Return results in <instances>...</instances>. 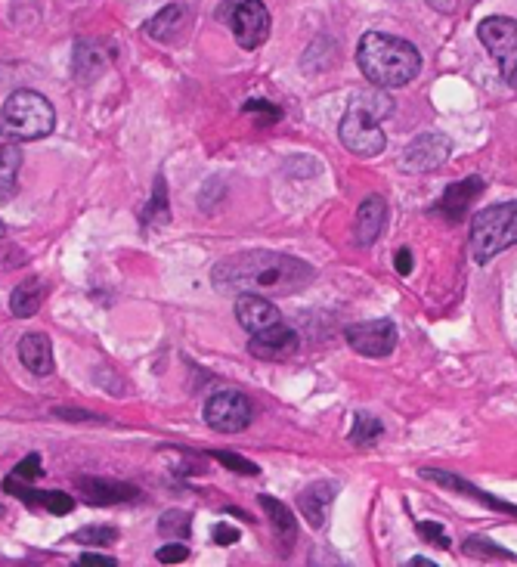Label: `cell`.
I'll return each mask as SVG.
<instances>
[{"instance_id": "1", "label": "cell", "mask_w": 517, "mask_h": 567, "mask_svg": "<svg viewBox=\"0 0 517 567\" xmlns=\"http://www.w3.org/2000/svg\"><path fill=\"white\" fill-rule=\"evenodd\" d=\"M316 279V270L292 255L282 251H267V248H251L239 251V255L223 258L211 270L214 289L223 295H267V298H282V295H298Z\"/></svg>"}, {"instance_id": "2", "label": "cell", "mask_w": 517, "mask_h": 567, "mask_svg": "<svg viewBox=\"0 0 517 567\" xmlns=\"http://www.w3.org/2000/svg\"><path fill=\"white\" fill-rule=\"evenodd\" d=\"M357 66L369 84L394 90L418 78V72H422V53L403 38L369 31L357 47Z\"/></svg>"}, {"instance_id": "3", "label": "cell", "mask_w": 517, "mask_h": 567, "mask_svg": "<svg viewBox=\"0 0 517 567\" xmlns=\"http://www.w3.org/2000/svg\"><path fill=\"white\" fill-rule=\"evenodd\" d=\"M397 103L394 97H387L384 87L381 90H360L350 97V106L341 118V128H338V137L341 143L353 152V155H363V159H372L378 155L387 140H384V131H381V121L387 115H394Z\"/></svg>"}, {"instance_id": "4", "label": "cell", "mask_w": 517, "mask_h": 567, "mask_svg": "<svg viewBox=\"0 0 517 567\" xmlns=\"http://www.w3.org/2000/svg\"><path fill=\"white\" fill-rule=\"evenodd\" d=\"M56 128V109L38 90H13L0 109V137L10 143L44 140Z\"/></svg>"}, {"instance_id": "5", "label": "cell", "mask_w": 517, "mask_h": 567, "mask_svg": "<svg viewBox=\"0 0 517 567\" xmlns=\"http://www.w3.org/2000/svg\"><path fill=\"white\" fill-rule=\"evenodd\" d=\"M511 245H517V202L483 208L471 217V258L477 264H490Z\"/></svg>"}, {"instance_id": "6", "label": "cell", "mask_w": 517, "mask_h": 567, "mask_svg": "<svg viewBox=\"0 0 517 567\" xmlns=\"http://www.w3.org/2000/svg\"><path fill=\"white\" fill-rule=\"evenodd\" d=\"M477 38L490 56H496L505 84L517 90V19L508 16L483 19L477 25Z\"/></svg>"}, {"instance_id": "7", "label": "cell", "mask_w": 517, "mask_h": 567, "mask_svg": "<svg viewBox=\"0 0 517 567\" xmlns=\"http://www.w3.org/2000/svg\"><path fill=\"white\" fill-rule=\"evenodd\" d=\"M205 422L217 434H239L251 425V400L239 391H217L205 403Z\"/></svg>"}, {"instance_id": "8", "label": "cell", "mask_w": 517, "mask_h": 567, "mask_svg": "<svg viewBox=\"0 0 517 567\" xmlns=\"http://www.w3.org/2000/svg\"><path fill=\"white\" fill-rule=\"evenodd\" d=\"M226 19L233 25V35H236L239 47H245V50H257L270 38L273 25H270V13L264 7V0H236Z\"/></svg>"}, {"instance_id": "9", "label": "cell", "mask_w": 517, "mask_h": 567, "mask_svg": "<svg viewBox=\"0 0 517 567\" xmlns=\"http://www.w3.org/2000/svg\"><path fill=\"white\" fill-rule=\"evenodd\" d=\"M347 344L363 357H387L397 348V326L394 320H369V323H353L344 329Z\"/></svg>"}, {"instance_id": "10", "label": "cell", "mask_w": 517, "mask_h": 567, "mask_svg": "<svg viewBox=\"0 0 517 567\" xmlns=\"http://www.w3.org/2000/svg\"><path fill=\"white\" fill-rule=\"evenodd\" d=\"M298 348H301L298 332L288 329L285 323L257 332L248 341V354L257 357V360H264V363H285V360H292L298 354Z\"/></svg>"}, {"instance_id": "11", "label": "cell", "mask_w": 517, "mask_h": 567, "mask_svg": "<svg viewBox=\"0 0 517 567\" xmlns=\"http://www.w3.org/2000/svg\"><path fill=\"white\" fill-rule=\"evenodd\" d=\"M115 59V44L109 41H78L72 50V75L81 84H93L106 75Z\"/></svg>"}, {"instance_id": "12", "label": "cell", "mask_w": 517, "mask_h": 567, "mask_svg": "<svg viewBox=\"0 0 517 567\" xmlns=\"http://www.w3.org/2000/svg\"><path fill=\"white\" fill-rule=\"evenodd\" d=\"M449 159V140L443 134H422L415 137L403 152V168L409 174H431Z\"/></svg>"}, {"instance_id": "13", "label": "cell", "mask_w": 517, "mask_h": 567, "mask_svg": "<svg viewBox=\"0 0 517 567\" xmlns=\"http://www.w3.org/2000/svg\"><path fill=\"white\" fill-rule=\"evenodd\" d=\"M483 193V180L480 177H465L459 183H452L443 189V196L437 199V205H431V214L446 217L449 224H462L468 208L474 205V199Z\"/></svg>"}, {"instance_id": "14", "label": "cell", "mask_w": 517, "mask_h": 567, "mask_svg": "<svg viewBox=\"0 0 517 567\" xmlns=\"http://www.w3.org/2000/svg\"><path fill=\"white\" fill-rule=\"evenodd\" d=\"M236 320L248 335H257L282 323V313L267 295H236Z\"/></svg>"}, {"instance_id": "15", "label": "cell", "mask_w": 517, "mask_h": 567, "mask_svg": "<svg viewBox=\"0 0 517 567\" xmlns=\"http://www.w3.org/2000/svg\"><path fill=\"white\" fill-rule=\"evenodd\" d=\"M4 490L13 493V496H19L25 506L35 509V512H50L56 518L75 512V499L69 493H62V490H31V487H19L13 478L4 481Z\"/></svg>"}, {"instance_id": "16", "label": "cell", "mask_w": 517, "mask_h": 567, "mask_svg": "<svg viewBox=\"0 0 517 567\" xmlns=\"http://www.w3.org/2000/svg\"><path fill=\"white\" fill-rule=\"evenodd\" d=\"M335 496H338V484H332V481L310 484V487H304V490L298 493V512L307 518V524H310L313 530H319L322 524H326Z\"/></svg>"}, {"instance_id": "17", "label": "cell", "mask_w": 517, "mask_h": 567, "mask_svg": "<svg viewBox=\"0 0 517 567\" xmlns=\"http://www.w3.org/2000/svg\"><path fill=\"white\" fill-rule=\"evenodd\" d=\"M422 478H425V481H434V484H440V487H446V490H456V493H462V496H471V499L483 502V506L499 509V512H505V515H517V506H511V502H505V499H499V496H493V493H483V490L474 487L471 481H462L459 475H452V471L422 468Z\"/></svg>"}, {"instance_id": "18", "label": "cell", "mask_w": 517, "mask_h": 567, "mask_svg": "<svg viewBox=\"0 0 517 567\" xmlns=\"http://www.w3.org/2000/svg\"><path fill=\"white\" fill-rule=\"evenodd\" d=\"M384 224H387V202L381 196H369L363 199L357 220H353V239H357L360 248H369L378 242Z\"/></svg>"}, {"instance_id": "19", "label": "cell", "mask_w": 517, "mask_h": 567, "mask_svg": "<svg viewBox=\"0 0 517 567\" xmlns=\"http://www.w3.org/2000/svg\"><path fill=\"white\" fill-rule=\"evenodd\" d=\"M78 487L90 506H115V502L140 499V490L134 484H118V481H106V478H81Z\"/></svg>"}, {"instance_id": "20", "label": "cell", "mask_w": 517, "mask_h": 567, "mask_svg": "<svg viewBox=\"0 0 517 567\" xmlns=\"http://www.w3.org/2000/svg\"><path fill=\"white\" fill-rule=\"evenodd\" d=\"M19 360L31 375H50L53 372V341L44 332H28L19 341Z\"/></svg>"}, {"instance_id": "21", "label": "cell", "mask_w": 517, "mask_h": 567, "mask_svg": "<svg viewBox=\"0 0 517 567\" xmlns=\"http://www.w3.org/2000/svg\"><path fill=\"white\" fill-rule=\"evenodd\" d=\"M183 25H186V7L183 4H171L165 10H158L143 25V31H146L149 38H155V41H174L180 31H183Z\"/></svg>"}, {"instance_id": "22", "label": "cell", "mask_w": 517, "mask_h": 567, "mask_svg": "<svg viewBox=\"0 0 517 567\" xmlns=\"http://www.w3.org/2000/svg\"><path fill=\"white\" fill-rule=\"evenodd\" d=\"M41 304H44V282L38 276L19 282V286L13 289V295H10V310H13V317H19V320L35 317V313L41 310Z\"/></svg>"}, {"instance_id": "23", "label": "cell", "mask_w": 517, "mask_h": 567, "mask_svg": "<svg viewBox=\"0 0 517 567\" xmlns=\"http://www.w3.org/2000/svg\"><path fill=\"white\" fill-rule=\"evenodd\" d=\"M19 171H22V149L16 143L0 146V202H10L19 189Z\"/></svg>"}, {"instance_id": "24", "label": "cell", "mask_w": 517, "mask_h": 567, "mask_svg": "<svg viewBox=\"0 0 517 567\" xmlns=\"http://www.w3.org/2000/svg\"><path fill=\"white\" fill-rule=\"evenodd\" d=\"M257 502H261V509L270 515V524L276 530V537L282 543H295L298 540V518H295V512L288 509L285 502H279L276 496H261Z\"/></svg>"}, {"instance_id": "25", "label": "cell", "mask_w": 517, "mask_h": 567, "mask_svg": "<svg viewBox=\"0 0 517 567\" xmlns=\"http://www.w3.org/2000/svg\"><path fill=\"white\" fill-rule=\"evenodd\" d=\"M143 224L146 227H161L171 220V205H168V189H165V177H155V189H152V202H146L143 208Z\"/></svg>"}, {"instance_id": "26", "label": "cell", "mask_w": 517, "mask_h": 567, "mask_svg": "<svg viewBox=\"0 0 517 567\" xmlns=\"http://www.w3.org/2000/svg\"><path fill=\"white\" fill-rule=\"evenodd\" d=\"M381 434H384L381 419H375V416H369V413H357V416H353L350 440H353L357 447H375Z\"/></svg>"}, {"instance_id": "27", "label": "cell", "mask_w": 517, "mask_h": 567, "mask_svg": "<svg viewBox=\"0 0 517 567\" xmlns=\"http://www.w3.org/2000/svg\"><path fill=\"white\" fill-rule=\"evenodd\" d=\"M189 527H192V515L180 512V509L165 512V515H161V521H158V530L165 533V537H177V540L189 537Z\"/></svg>"}, {"instance_id": "28", "label": "cell", "mask_w": 517, "mask_h": 567, "mask_svg": "<svg viewBox=\"0 0 517 567\" xmlns=\"http://www.w3.org/2000/svg\"><path fill=\"white\" fill-rule=\"evenodd\" d=\"M72 540L81 543V546H112V543L118 540V530L109 527V524H100V527H81Z\"/></svg>"}, {"instance_id": "29", "label": "cell", "mask_w": 517, "mask_h": 567, "mask_svg": "<svg viewBox=\"0 0 517 567\" xmlns=\"http://www.w3.org/2000/svg\"><path fill=\"white\" fill-rule=\"evenodd\" d=\"M465 555H471V558H505V561L514 558L508 549H502V546H496L490 540H483V537H468L465 540Z\"/></svg>"}, {"instance_id": "30", "label": "cell", "mask_w": 517, "mask_h": 567, "mask_svg": "<svg viewBox=\"0 0 517 567\" xmlns=\"http://www.w3.org/2000/svg\"><path fill=\"white\" fill-rule=\"evenodd\" d=\"M211 459H217L220 465H226V468H233V471H239V475H257V468L254 462H248V459H242V456H236V453H226V450H211L208 453Z\"/></svg>"}, {"instance_id": "31", "label": "cell", "mask_w": 517, "mask_h": 567, "mask_svg": "<svg viewBox=\"0 0 517 567\" xmlns=\"http://www.w3.org/2000/svg\"><path fill=\"white\" fill-rule=\"evenodd\" d=\"M44 475V465H41V456L38 453H28L16 468H13V478H22V481H35Z\"/></svg>"}, {"instance_id": "32", "label": "cell", "mask_w": 517, "mask_h": 567, "mask_svg": "<svg viewBox=\"0 0 517 567\" xmlns=\"http://www.w3.org/2000/svg\"><path fill=\"white\" fill-rule=\"evenodd\" d=\"M418 537H425L437 549H449V537H446L443 524H437V521H422V524H418Z\"/></svg>"}, {"instance_id": "33", "label": "cell", "mask_w": 517, "mask_h": 567, "mask_svg": "<svg viewBox=\"0 0 517 567\" xmlns=\"http://www.w3.org/2000/svg\"><path fill=\"white\" fill-rule=\"evenodd\" d=\"M155 558H158L161 564H180V561L189 558V546H186V543H168V546H161V549L155 552Z\"/></svg>"}, {"instance_id": "34", "label": "cell", "mask_w": 517, "mask_h": 567, "mask_svg": "<svg viewBox=\"0 0 517 567\" xmlns=\"http://www.w3.org/2000/svg\"><path fill=\"white\" fill-rule=\"evenodd\" d=\"M428 4H431L437 13H443V16H456V13L471 10L477 0H428Z\"/></svg>"}, {"instance_id": "35", "label": "cell", "mask_w": 517, "mask_h": 567, "mask_svg": "<svg viewBox=\"0 0 517 567\" xmlns=\"http://www.w3.org/2000/svg\"><path fill=\"white\" fill-rule=\"evenodd\" d=\"M242 112H245V115H251V112H261V115H267L270 121H279V118H282V109H279V106H273V103H267V100H251V103H245V106H242Z\"/></svg>"}, {"instance_id": "36", "label": "cell", "mask_w": 517, "mask_h": 567, "mask_svg": "<svg viewBox=\"0 0 517 567\" xmlns=\"http://www.w3.org/2000/svg\"><path fill=\"white\" fill-rule=\"evenodd\" d=\"M78 564H81V567H118L115 558L100 555V552H84V555L78 558Z\"/></svg>"}, {"instance_id": "37", "label": "cell", "mask_w": 517, "mask_h": 567, "mask_svg": "<svg viewBox=\"0 0 517 567\" xmlns=\"http://www.w3.org/2000/svg\"><path fill=\"white\" fill-rule=\"evenodd\" d=\"M214 543H217V546H233V543H239V530H236V527H226V524H217V527H214Z\"/></svg>"}, {"instance_id": "38", "label": "cell", "mask_w": 517, "mask_h": 567, "mask_svg": "<svg viewBox=\"0 0 517 567\" xmlns=\"http://www.w3.org/2000/svg\"><path fill=\"white\" fill-rule=\"evenodd\" d=\"M397 270H400L403 276H406V273L412 270V251H409V248H403L400 255H397Z\"/></svg>"}, {"instance_id": "39", "label": "cell", "mask_w": 517, "mask_h": 567, "mask_svg": "<svg viewBox=\"0 0 517 567\" xmlns=\"http://www.w3.org/2000/svg\"><path fill=\"white\" fill-rule=\"evenodd\" d=\"M406 564H409V567H437V561H431V558H422V555L409 558Z\"/></svg>"}, {"instance_id": "40", "label": "cell", "mask_w": 517, "mask_h": 567, "mask_svg": "<svg viewBox=\"0 0 517 567\" xmlns=\"http://www.w3.org/2000/svg\"><path fill=\"white\" fill-rule=\"evenodd\" d=\"M4 233H7V227H4V224H0V239H4Z\"/></svg>"}, {"instance_id": "41", "label": "cell", "mask_w": 517, "mask_h": 567, "mask_svg": "<svg viewBox=\"0 0 517 567\" xmlns=\"http://www.w3.org/2000/svg\"><path fill=\"white\" fill-rule=\"evenodd\" d=\"M0 518H4V506H0Z\"/></svg>"}]
</instances>
